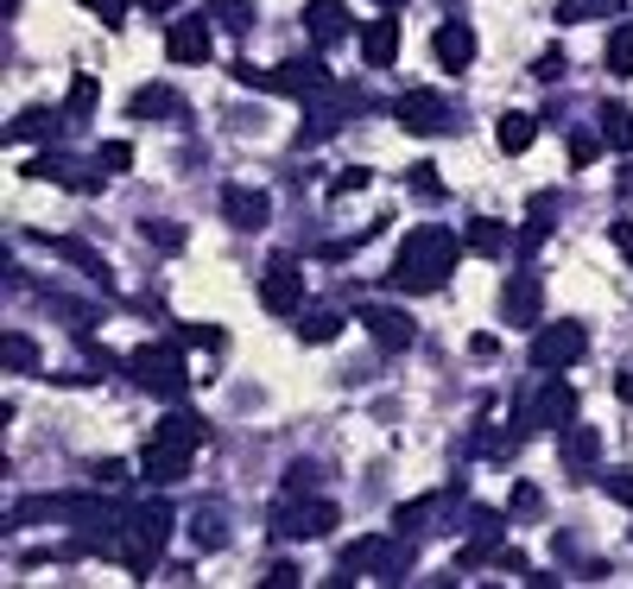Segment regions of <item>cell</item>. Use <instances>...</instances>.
<instances>
[{"mask_svg":"<svg viewBox=\"0 0 633 589\" xmlns=\"http://www.w3.org/2000/svg\"><path fill=\"white\" fill-rule=\"evenodd\" d=\"M456 254H462V241L450 229H412L400 241V260H393V285L400 292H437L456 273Z\"/></svg>","mask_w":633,"mask_h":589,"instance_id":"cell-1","label":"cell"},{"mask_svg":"<svg viewBox=\"0 0 633 589\" xmlns=\"http://www.w3.org/2000/svg\"><path fill=\"white\" fill-rule=\"evenodd\" d=\"M172 533H177V513L165 508V501H146V508H133L121 520V533H114V558H121L133 577H152L159 558H165V545H172Z\"/></svg>","mask_w":633,"mask_h":589,"instance_id":"cell-2","label":"cell"},{"mask_svg":"<svg viewBox=\"0 0 633 589\" xmlns=\"http://www.w3.org/2000/svg\"><path fill=\"white\" fill-rule=\"evenodd\" d=\"M577 418V386L557 381V374H538V386H532L526 400L513 406V432H557V425H570Z\"/></svg>","mask_w":633,"mask_h":589,"instance_id":"cell-3","label":"cell"},{"mask_svg":"<svg viewBox=\"0 0 633 589\" xmlns=\"http://www.w3.org/2000/svg\"><path fill=\"white\" fill-rule=\"evenodd\" d=\"M234 77L248 83V89H273V96H317V89H329L324 57H285L279 70H253V64H234Z\"/></svg>","mask_w":633,"mask_h":589,"instance_id":"cell-4","label":"cell"},{"mask_svg":"<svg viewBox=\"0 0 633 589\" xmlns=\"http://www.w3.org/2000/svg\"><path fill=\"white\" fill-rule=\"evenodd\" d=\"M127 374H133V386H146L152 400H177V393L190 386V374H184V356H177V349H165V342L133 349V356H127Z\"/></svg>","mask_w":633,"mask_h":589,"instance_id":"cell-5","label":"cell"},{"mask_svg":"<svg viewBox=\"0 0 633 589\" xmlns=\"http://www.w3.org/2000/svg\"><path fill=\"white\" fill-rule=\"evenodd\" d=\"M304 102H310V121H304L298 140L310 146V140H329L336 128H349V114H361V108H368V96H361V89H349V83H329V89L304 96Z\"/></svg>","mask_w":633,"mask_h":589,"instance_id":"cell-6","label":"cell"},{"mask_svg":"<svg viewBox=\"0 0 633 589\" xmlns=\"http://www.w3.org/2000/svg\"><path fill=\"white\" fill-rule=\"evenodd\" d=\"M582 349H589V330H582V324H538V336H532V368H538V374H557V368L582 361Z\"/></svg>","mask_w":633,"mask_h":589,"instance_id":"cell-7","label":"cell"},{"mask_svg":"<svg viewBox=\"0 0 633 589\" xmlns=\"http://www.w3.org/2000/svg\"><path fill=\"white\" fill-rule=\"evenodd\" d=\"M140 476H146L152 488H172L190 476V444H177V437H159L152 432V444L140 450Z\"/></svg>","mask_w":633,"mask_h":589,"instance_id":"cell-8","label":"cell"},{"mask_svg":"<svg viewBox=\"0 0 633 589\" xmlns=\"http://www.w3.org/2000/svg\"><path fill=\"white\" fill-rule=\"evenodd\" d=\"M260 305L273 310V317H292V310H304V273L292 266V260H273V266L260 273Z\"/></svg>","mask_w":633,"mask_h":589,"instance_id":"cell-9","label":"cell"},{"mask_svg":"<svg viewBox=\"0 0 633 589\" xmlns=\"http://www.w3.org/2000/svg\"><path fill=\"white\" fill-rule=\"evenodd\" d=\"M393 121L405 133H450V108H444V96H430V89H412V96L393 102Z\"/></svg>","mask_w":633,"mask_h":589,"instance_id":"cell-10","label":"cell"},{"mask_svg":"<svg viewBox=\"0 0 633 589\" xmlns=\"http://www.w3.org/2000/svg\"><path fill=\"white\" fill-rule=\"evenodd\" d=\"M216 52V20H172L165 26V57L172 64H203Z\"/></svg>","mask_w":633,"mask_h":589,"instance_id":"cell-11","label":"cell"},{"mask_svg":"<svg viewBox=\"0 0 633 589\" xmlns=\"http://www.w3.org/2000/svg\"><path fill=\"white\" fill-rule=\"evenodd\" d=\"M25 178H45V184H70V190H83V197H96L101 190V178H108V172H83V165H70V159H57V153H39L32 159V165H25Z\"/></svg>","mask_w":633,"mask_h":589,"instance_id":"cell-12","label":"cell"},{"mask_svg":"<svg viewBox=\"0 0 633 589\" xmlns=\"http://www.w3.org/2000/svg\"><path fill=\"white\" fill-rule=\"evenodd\" d=\"M368 330H374V342L380 349H393V356H405V349L418 342L412 317H405V310H386V305H368Z\"/></svg>","mask_w":633,"mask_h":589,"instance_id":"cell-13","label":"cell"},{"mask_svg":"<svg viewBox=\"0 0 633 589\" xmlns=\"http://www.w3.org/2000/svg\"><path fill=\"white\" fill-rule=\"evenodd\" d=\"M329 526H336V508H329V501H304V508L279 513V533L285 538H324Z\"/></svg>","mask_w":633,"mask_h":589,"instance_id":"cell-14","label":"cell"},{"mask_svg":"<svg viewBox=\"0 0 633 589\" xmlns=\"http://www.w3.org/2000/svg\"><path fill=\"white\" fill-rule=\"evenodd\" d=\"M222 209H228V222H234V229H266V216H273V197H266V190H241V184H234V190H222Z\"/></svg>","mask_w":633,"mask_h":589,"instance_id":"cell-15","label":"cell"},{"mask_svg":"<svg viewBox=\"0 0 633 589\" xmlns=\"http://www.w3.org/2000/svg\"><path fill=\"white\" fill-rule=\"evenodd\" d=\"M304 32H310L317 45L349 39V7H342V0H310V7H304Z\"/></svg>","mask_w":633,"mask_h":589,"instance_id":"cell-16","label":"cell"},{"mask_svg":"<svg viewBox=\"0 0 633 589\" xmlns=\"http://www.w3.org/2000/svg\"><path fill=\"white\" fill-rule=\"evenodd\" d=\"M437 64H444V70H469V64H476V32L462 26V20H444V26H437Z\"/></svg>","mask_w":633,"mask_h":589,"instance_id":"cell-17","label":"cell"},{"mask_svg":"<svg viewBox=\"0 0 633 589\" xmlns=\"http://www.w3.org/2000/svg\"><path fill=\"white\" fill-rule=\"evenodd\" d=\"M361 57H368V70H386V64L400 57V26H393V20H374V26L361 32Z\"/></svg>","mask_w":633,"mask_h":589,"instance_id":"cell-18","label":"cell"},{"mask_svg":"<svg viewBox=\"0 0 633 589\" xmlns=\"http://www.w3.org/2000/svg\"><path fill=\"white\" fill-rule=\"evenodd\" d=\"M557 450H564V462H570V469H596V457H602V437L589 432V425H564Z\"/></svg>","mask_w":633,"mask_h":589,"instance_id":"cell-19","label":"cell"},{"mask_svg":"<svg viewBox=\"0 0 633 589\" xmlns=\"http://www.w3.org/2000/svg\"><path fill=\"white\" fill-rule=\"evenodd\" d=\"M64 128V114H51V108H25V114H13V121H7V146H13V140H51V133Z\"/></svg>","mask_w":633,"mask_h":589,"instance_id":"cell-20","label":"cell"},{"mask_svg":"<svg viewBox=\"0 0 633 589\" xmlns=\"http://www.w3.org/2000/svg\"><path fill=\"white\" fill-rule=\"evenodd\" d=\"M494 140H501V153H526L532 140H538V114H526V108H513V114H501V128H494Z\"/></svg>","mask_w":633,"mask_h":589,"instance_id":"cell-21","label":"cell"},{"mask_svg":"<svg viewBox=\"0 0 633 589\" xmlns=\"http://www.w3.org/2000/svg\"><path fill=\"white\" fill-rule=\"evenodd\" d=\"M133 114H140V121H177L184 102H177V89H159V83H152V89L133 96Z\"/></svg>","mask_w":633,"mask_h":589,"instance_id":"cell-22","label":"cell"},{"mask_svg":"<svg viewBox=\"0 0 633 589\" xmlns=\"http://www.w3.org/2000/svg\"><path fill=\"white\" fill-rule=\"evenodd\" d=\"M462 241H469L476 254H506V248H513V234H506V222H494V216H476V222L462 229Z\"/></svg>","mask_w":633,"mask_h":589,"instance_id":"cell-23","label":"cell"},{"mask_svg":"<svg viewBox=\"0 0 633 589\" xmlns=\"http://www.w3.org/2000/svg\"><path fill=\"white\" fill-rule=\"evenodd\" d=\"M602 140L614 146V153H633V108H602Z\"/></svg>","mask_w":633,"mask_h":589,"instance_id":"cell-24","label":"cell"},{"mask_svg":"<svg viewBox=\"0 0 633 589\" xmlns=\"http://www.w3.org/2000/svg\"><path fill=\"white\" fill-rule=\"evenodd\" d=\"M602 64L614 70V77H633V20H627V26H614V32H608Z\"/></svg>","mask_w":633,"mask_h":589,"instance_id":"cell-25","label":"cell"},{"mask_svg":"<svg viewBox=\"0 0 633 589\" xmlns=\"http://www.w3.org/2000/svg\"><path fill=\"white\" fill-rule=\"evenodd\" d=\"M209 20L222 32H248L253 26V0H209Z\"/></svg>","mask_w":633,"mask_h":589,"instance_id":"cell-26","label":"cell"},{"mask_svg":"<svg viewBox=\"0 0 633 589\" xmlns=\"http://www.w3.org/2000/svg\"><path fill=\"white\" fill-rule=\"evenodd\" d=\"M159 437H177V444H190V450H197V444H209V425L190 418V412H172V418L159 425Z\"/></svg>","mask_w":633,"mask_h":589,"instance_id":"cell-27","label":"cell"},{"mask_svg":"<svg viewBox=\"0 0 633 589\" xmlns=\"http://www.w3.org/2000/svg\"><path fill=\"white\" fill-rule=\"evenodd\" d=\"M0 361H7V374H13V368H20V374H32V368H39L32 336H13V330H7V342H0Z\"/></svg>","mask_w":633,"mask_h":589,"instance_id":"cell-28","label":"cell"},{"mask_svg":"<svg viewBox=\"0 0 633 589\" xmlns=\"http://www.w3.org/2000/svg\"><path fill=\"white\" fill-rule=\"evenodd\" d=\"M501 305H506V317H532V310H538V285H532V280H506Z\"/></svg>","mask_w":633,"mask_h":589,"instance_id":"cell-29","label":"cell"},{"mask_svg":"<svg viewBox=\"0 0 633 589\" xmlns=\"http://www.w3.org/2000/svg\"><path fill=\"white\" fill-rule=\"evenodd\" d=\"M627 0H564V20L577 26V20H614Z\"/></svg>","mask_w":633,"mask_h":589,"instance_id":"cell-30","label":"cell"},{"mask_svg":"<svg viewBox=\"0 0 633 589\" xmlns=\"http://www.w3.org/2000/svg\"><path fill=\"white\" fill-rule=\"evenodd\" d=\"M57 254L70 260V266H83L89 280H108V260H101L96 248H83V241H57Z\"/></svg>","mask_w":633,"mask_h":589,"instance_id":"cell-31","label":"cell"},{"mask_svg":"<svg viewBox=\"0 0 633 589\" xmlns=\"http://www.w3.org/2000/svg\"><path fill=\"white\" fill-rule=\"evenodd\" d=\"M336 330H342V324H336L329 310H310V317L298 324V336H304V342H336Z\"/></svg>","mask_w":633,"mask_h":589,"instance_id":"cell-32","label":"cell"},{"mask_svg":"<svg viewBox=\"0 0 633 589\" xmlns=\"http://www.w3.org/2000/svg\"><path fill=\"white\" fill-rule=\"evenodd\" d=\"M96 165H101V172H114V178H121L127 165H133V146H127V140H108V146L96 153Z\"/></svg>","mask_w":633,"mask_h":589,"instance_id":"cell-33","label":"cell"},{"mask_svg":"<svg viewBox=\"0 0 633 589\" xmlns=\"http://www.w3.org/2000/svg\"><path fill=\"white\" fill-rule=\"evenodd\" d=\"M190 538H197V545H203V552H209V545H222V513H216V508H203L197 513V533H190Z\"/></svg>","mask_w":633,"mask_h":589,"instance_id":"cell-34","label":"cell"},{"mask_svg":"<svg viewBox=\"0 0 633 589\" xmlns=\"http://www.w3.org/2000/svg\"><path fill=\"white\" fill-rule=\"evenodd\" d=\"M184 342H190V349H222L228 336L216 330V324H184Z\"/></svg>","mask_w":633,"mask_h":589,"instance_id":"cell-35","label":"cell"},{"mask_svg":"<svg viewBox=\"0 0 633 589\" xmlns=\"http://www.w3.org/2000/svg\"><path fill=\"white\" fill-rule=\"evenodd\" d=\"M368 178H374L368 165H349V172H342V178L329 184V190H336V197H354V190H368Z\"/></svg>","mask_w":633,"mask_h":589,"instance_id":"cell-36","label":"cell"},{"mask_svg":"<svg viewBox=\"0 0 633 589\" xmlns=\"http://www.w3.org/2000/svg\"><path fill=\"white\" fill-rule=\"evenodd\" d=\"M96 108V77H76L70 83V114H89Z\"/></svg>","mask_w":633,"mask_h":589,"instance_id":"cell-37","label":"cell"},{"mask_svg":"<svg viewBox=\"0 0 633 589\" xmlns=\"http://www.w3.org/2000/svg\"><path fill=\"white\" fill-rule=\"evenodd\" d=\"M146 241L152 248H184V229L177 222H146Z\"/></svg>","mask_w":633,"mask_h":589,"instance_id":"cell-38","label":"cell"},{"mask_svg":"<svg viewBox=\"0 0 633 589\" xmlns=\"http://www.w3.org/2000/svg\"><path fill=\"white\" fill-rule=\"evenodd\" d=\"M602 146H608V140H596V133H570V159H577V165H589Z\"/></svg>","mask_w":633,"mask_h":589,"instance_id":"cell-39","label":"cell"},{"mask_svg":"<svg viewBox=\"0 0 633 589\" xmlns=\"http://www.w3.org/2000/svg\"><path fill=\"white\" fill-rule=\"evenodd\" d=\"M412 190H425V197H444V184H437V165H412Z\"/></svg>","mask_w":633,"mask_h":589,"instance_id":"cell-40","label":"cell"},{"mask_svg":"<svg viewBox=\"0 0 633 589\" xmlns=\"http://www.w3.org/2000/svg\"><path fill=\"white\" fill-rule=\"evenodd\" d=\"M608 501H621V508H633V476H627V469H621V476H608Z\"/></svg>","mask_w":633,"mask_h":589,"instance_id":"cell-41","label":"cell"},{"mask_svg":"<svg viewBox=\"0 0 633 589\" xmlns=\"http://www.w3.org/2000/svg\"><path fill=\"white\" fill-rule=\"evenodd\" d=\"M83 7H89V13H101V26H121V7H127V0H83Z\"/></svg>","mask_w":633,"mask_h":589,"instance_id":"cell-42","label":"cell"},{"mask_svg":"<svg viewBox=\"0 0 633 589\" xmlns=\"http://www.w3.org/2000/svg\"><path fill=\"white\" fill-rule=\"evenodd\" d=\"M266 583H273V589H292V583H298V564H273V570H266Z\"/></svg>","mask_w":633,"mask_h":589,"instance_id":"cell-43","label":"cell"},{"mask_svg":"<svg viewBox=\"0 0 633 589\" xmlns=\"http://www.w3.org/2000/svg\"><path fill=\"white\" fill-rule=\"evenodd\" d=\"M557 70H564V57H557V52H545V57H538V70H532V77H538V83H557Z\"/></svg>","mask_w":633,"mask_h":589,"instance_id":"cell-44","label":"cell"},{"mask_svg":"<svg viewBox=\"0 0 633 589\" xmlns=\"http://www.w3.org/2000/svg\"><path fill=\"white\" fill-rule=\"evenodd\" d=\"M608 241H614V248L633 260V222H614V229H608Z\"/></svg>","mask_w":633,"mask_h":589,"instance_id":"cell-45","label":"cell"},{"mask_svg":"<svg viewBox=\"0 0 633 589\" xmlns=\"http://www.w3.org/2000/svg\"><path fill=\"white\" fill-rule=\"evenodd\" d=\"M304 488H310V462H298V469L285 476V494H304Z\"/></svg>","mask_w":633,"mask_h":589,"instance_id":"cell-46","label":"cell"},{"mask_svg":"<svg viewBox=\"0 0 633 589\" xmlns=\"http://www.w3.org/2000/svg\"><path fill=\"white\" fill-rule=\"evenodd\" d=\"M538 508V488H513V513H532Z\"/></svg>","mask_w":633,"mask_h":589,"instance_id":"cell-47","label":"cell"},{"mask_svg":"<svg viewBox=\"0 0 633 589\" xmlns=\"http://www.w3.org/2000/svg\"><path fill=\"white\" fill-rule=\"evenodd\" d=\"M140 7H146V13H165V7H177V0H140Z\"/></svg>","mask_w":633,"mask_h":589,"instance_id":"cell-48","label":"cell"},{"mask_svg":"<svg viewBox=\"0 0 633 589\" xmlns=\"http://www.w3.org/2000/svg\"><path fill=\"white\" fill-rule=\"evenodd\" d=\"M374 7H405V0H374Z\"/></svg>","mask_w":633,"mask_h":589,"instance_id":"cell-49","label":"cell"}]
</instances>
